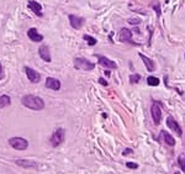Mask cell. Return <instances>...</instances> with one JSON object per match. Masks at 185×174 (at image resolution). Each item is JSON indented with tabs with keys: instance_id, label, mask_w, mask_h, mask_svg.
I'll list each match as a JSON object with an SVG mask.
<instances>
[{
	"instance_id": "12",
	"label": "cell",
	"mask_w": 185,
	"mask_h": 174,
	"mask_svg": "<svg viewBox=\"0 0 185 174\" xmlns=\"http://www.w3.org/2000/svg\"><path fill=\"white\" fill-rule=\"evenodd\" d=\"M27 36H29V38H30L31 41H33V42H41V41L43 40V36L40 35L36 29H30V30L27 31Z\"/></svg>"
},
{
	"instance_id": "27",
	"label": "cell",
	"mask_w": 185,
	"mask_h": 174,
	"mask_svg": "<svg viewBox=\"0 0 185 174\" xmlns=\"http://www.w3.org/2000/svg\"><path fill=\"white\" fill-rule=\"evenodd\" d=\"M128 22H131V24H140V20H136V19H131V20H128Z\"/></svg>"
},
{
	"instance_id": "24",
	"label": "cell",
	"mask_w": 185,
	"mask_h": 174,
	"mask_svg": "<svg viewBox=\"0 0 185 174\" xmlns=\"http://www.w3.org/2000/svg\"><path fill=\"white\" fill-rule=\"evenodd\" d=\"M126 167H127V168H131V169H137V168H138V164H137V163H133V162H127V163H126Z\"/></svg>"
},
{
	"instance_id": "16",
	"label": "cell",
	"mask_w": 185,
	"mask_h": 174,
	"mask_svg": "<svg viewBox=\"0 0 185 174\" xmlns=\"http://www.w3.org/2000/svg\"><path fill=\"white\" fill-rule=\"evenodd\" d=\"M138 56H140V57H141V59L143 61V63H144L146 68H147L149 72H153V70H154V68H155V64H154V62H153L151 58H148L147 56L142 54V53H140Z\"/></svg>"
},
{
	"instance_id": "18",
	"label": "cell",
	"mask_w": 185,
	"mask_h": 174,
	"mask_svg": "<svg viewBox=\"0 0 185 174\" xmlns=\"http://www.w3.org/2000/svg\"><path fill=\"white\" fill-rule=\"evenodd\" d=\"M10 104H11V100H10L9 95H2V97H0V109L6 108Z\"/></svg>"
},
{
	"instance_id": "7",
	"label": "cell",
	"mask_w": 185,
	"mask_h": 174,
	"mask_svg": "<svg viewBox=\"0 0 185 174\" xmlns=\"http://www.w3.org/2000/svg\"><path fill=\"white\" fill-rule=\"evenodd\" d=\"M98 59H99L100 65H103V67H105L108 69H116L117 68V64L114 61H111V59H109V58H106L104 56H98Z\"/></svg>"
},
{
	"instance_id": "21",
	"label": "cell",
	"mask_w": 185,
	"mask_h": 174,
	"mask_svg": "<svg viewBox=\"0 0 185 174\" xmlns=\"http://www.w3.org/2000/svg\"><path fill=\"white\" fill-rule=\"evenodd\" d=\"M84 40L88 42L89 46H95V45H96V40H95L94 37L89 36V35H84Z\"/></svg>"
},
{
	"instance_id": "29",
	"label": "cell",
	"mask_w": 185,
	"mask_h": 174,
	"mask_svg": "<svg viewBox=\"0 0 185 174\" xmlns=\"http://www.w3.org/2000/svg\"><path fill=\"white\" fill-rule=\"evenodd\" d=\"M174 174H180V173H179V172H175V173H174Z\"/></svg>"
},
{
	"instance_id": "14",
	"label": "cell",
	"mask_w": 185,
	"mask_h": 174,
	"mask_svg": "<svg viewBox=\"0 0 185 174\" xmlns=\"http://www.w3.org/2000/svg\"><path fill=\"white\" fill-rule=\"evenodd\" d=\"M119 38L121 42H128L132 38V32L128 29H121L120 34H119Z\"/></svg>"
},
{
	"instance_id": "20",
	"label": "cell",
	"mask_w": 185,
	"mask_h": 174,
	"mask_svg": "<svg viewBox=\"0 0 185 174\" xmlns=\"http://www.w3.org/2000/svg\"><path fill=\"white\" fill-rule=\"evenodd\" d=\"M178 163H179L180 168L185 172V153H181V154L178 157Z\"/></svg>"
},
{
	"instance_id": "15",
	"label": "cell",
	"mask_w": 185,
	"mask_h": 174,
	"mask_svg": "<svg viewBox=\"0 0 185 174\" xmlns=\"http://www.w3.org/2000/svg\"><path fill=\"white\" fill-rule=\"evenodd\" d=\"M38 53H40V57L46 61V62H51V53H49V49L47 46H41L40 49H38Z\"/></svg>"
},
{
	"instance_id": "5",
	"label": "cell",
	"mask_w": 185,
	"mask_h": 174,
	"mask_svg": "<svg viewBox=\"0 0 185 174\" xmlns=\"http://www.w3.org/2000/svg\"><path fill=\"white\" fill-rule=\"evenodd\" d=\"M151 114H152V117H153L154 124H155V125H159V124H160V120H162V109H160L159 104H157V103H153V104H152Z\"/></svg>"
},
{
	"instance_id": "2",
	"label": "cell",
	"mask_w": 185,
	"mask_h": 174,
	"mask_svg": "<svg viewBox=\"0 0 185 174\" xmlns=\"http://www.w3.org/2000/svg\"><path fill=\"white\" fill-rule=\"evenodd\" d=\"M9 144L13 148L19 149V151H25L29 147V142L22 137H11L9 140Z\"/></svg>"
},
{
	"instance_id": "6",
	"label": "cell",
	"mask_w": 185,
	"mask_h": 174,
	"mask_svg": "<svg viewBox=\"0 0 185 174\" xmlns=\"http://www.w3.org/2000/svg\"><path fill=\"white\" fill-rule=\"evenodd\" d=\"M25 73L27 75V79L31 81V83H38L41 80V75L38 72H36L35 69L30 68V67H25Z\"/></svg>"
},
{
	"instance_id": "22",
	"label": "cell",
	"mask_w": 185,
	"mask_h": 174,
	"mask_svg": "<svg viewBox=\"0 0 185 174\" xmlns=\"http://www.w3.org/2000/svg\"><path fill=\"white\" fill-rule=\"evenodd\" d=\"M151 6L154 9V11L157 13V15L159 16L160 15V6H159V3H158V0H154V2H152Z\"/></svg>"
},
{
	"instance_id": "17",
	"label": "cell",
	"mask_w": 185,
	"mask_h": 174,
	"mask_svg": "<svg viewBox=\"0 0 185 174\" xmlns=\"http://www.w3.org/2000/svg\"><path fill=\"white\" fill-rule=\"evenodd\" d=\"M160 137H162V140H163L168 146H174V144H175V138H174L170 133H168L165 130H163V131L160 132Z\"/></svg>"
},
{
	"instance_id": "28",
	"label": "cell",
	"mask_w": 185,
	"mask_h": 174,
	"mask_svg": "<svg viewBox=\"0 0 185 174\" xmlns=\"http://www.w3.org/2000/svg\"><path fill=\"white\" fill-rule=\"evenodd\" d=\"M128 153H132V149H128V148H127V149H125V151L122 152L124 156H126V154H128Z\"/></svg>"
},
{
	"instance_id": "9",
	"label": "cell",
	"mask_w": 185,
	"mask_h": 174,
	"mask_svg": "<svg viewBox=\"0 0 185 174\" xmlns=\"http://www.w3.org/2000/svg\"><path fill=\"white\" fill-rule=\"evenodd\" d=\"M27 6H29V9L32 11V13H35L37 16H42L43 14H42V6H41V4L40 3H37L36 0H30L29 2V4H27Z\"/></svg>"
},
{
	"instance_id": "1",
	"label": "cell",
	"mask_w": 185,
	"mask_h": 174,
	"mask_svg": "<svg viewBox=\"0 0 185 174\" xmlns=\"http://www.w3.org/2000/svg\"><path fill=\"white\" fill-rule=\"evenodd\" d=\"M21 103H22L24 106H26V108H29L31 110L40 111V110L45 109V101L40 97H36V95H32V94L25 95L21 99Z\"/></svg>"
},
{
	"instance_id": "25",
	"label": "cell",
	"mask_w": 185,
	"mask_h": 174,
	"mask_svg": "<svg viewBox=\"0 0 185 174\" xmlns=\"http://www.w3.org/2000/svg\"><path fill=\"white\" fill-rule=\"evenodd\" d=\"M3 78H4V69H3L2 63H0V80H2Z\"/></svg>"
},
{
	"instance_id": "10",
	"label": "cell",
	"mask_w": 185,
	"mask_h": 174,
	"mask_svg": "<svg viewBox=\"0 0 185 174\" xmlns=\"http://www.w3.org/2000/svg\"><path fill=\"white\" fill-rule=\"evenodd\" d=\"M46 88L48 89H52V90H59L61 89V81L56 78H47L46 79Z\"/></svg>"
},
{
	"instance_id": "8",
	"label": "cell",
	"mask_w": 185,
	"mask_h": 174,
	"mask_svg": "<svg viewBox=\"0 0 185 174\" xmlns=\"http://www.w3.org/2000/svg\"><path fill=\"white\" fill-rule=\"evenodd\" d=\"M167 126L171 130V131H174L178 136H181L183 135V132H181V129H180V126L178 125V122L171 117V116H168V119H167Z\"/></svg>"
},
{
	"instance_id": "3",
	"label": "cell",
	"mask_w": 185,
	"mask_h": 174,
	"mask_svg": "<svg viewBox=\"0 0 185 174\" xmlns=\"http://www.w3.org/2000/svg\"><path fill=\"white\" fill-rule=\"evenodd\" d=\"M74 67L80 70H92L95 68V64L86 61L85 58H75L74 59Z\"/></svg>"
},
{
	"instance_id": "13",
	"label": "cell",
	"mask_w": 185,
	"mask_h": 174,
	"mask_svg": "<svg viewBox=\"0 0 185 174\" xmlns=\"http://www.w3.org/2000/svg\"><path fill=\"white\" fill-rule=\"evenodd\" d=\"M16 164L22 168H37L38 167V163L33 160H29V159H19L16 160Z\"/></svg>"
},
{
	"instance_id": "26",
	"label": "cell",
	"mask_w": 185,
	"mask_h": 174,
	"mask_svg": "<svg viewBox=\"0 0 185 174\" xmlns=\"http://www.w3.org/2000/svg\"><path fill=\"white\" fill-rule=\"evenodd\" d=\"M99 83H100L101 85H105V86L108 85V81H106V80H104L103 78H99Z\"/></svg>"
},
{
	"instance_id": "11",
	"label": "cell",
	"mask_w": 185,
	"mask_h": 174,
	"mask_svg": "<svg viewBox=\"0 0 185 174\" xmlns=\"http://www.w3.org/2000/svg\"><path fill=\"white\" fill-rule=\"evenodd\" d=\"M69 22H70L73 29L79 30L84 25V19L79 18V16H75V15H69Z\"/></svg>"
},
{
	"instance_id": "4",
	"label": "cell",
	"mask_w": 185,
	"mask_h": 174,
	"mask_svg": "<svg viewBox=\"0 0 185 174\" xmlns=\"http://www.w3.org/2000/svg\"><path fill=\"white\" fill-rule=\"evenodd\" d=\"M64 136H65L64 130H63V129H57V130L53 132V135L51 136V144H52L53 147H58L59 144L63 143Z\"/></svg>"
},
{
	"instance_id": "19",
	"label": "cell",
	"mask_w": 185,
	"mask_h": 174,
	"mask_svg": "<svg viewBox=\"0 0 185 174\" xmlns=\"http://www.w3.org/2000/svg\"><path fill=\"white\" fill-rule=\"evenodd\" d=\"M147 84L148 85H151V86H157L158 84H159V79L158 78H155V77H148L147 78Z\"/></svg>"
},
{
	"instance_id": "23",
	"label": "cell",
	"mask_w": 185,
	"mask_h": 174,
	"mask_svg": "<svg viewBox=\"0 0 185 174\" xmlns=\"http://www.w3.org/2000/svg\"><path fill=\"white\" fill-rule=\"evenodd\" d=\"M140 79H141V77H140L138 74H132V75L130 77V81H131L132 84L138 83V81H140Z\"/></svg>"
}]
</instances>
